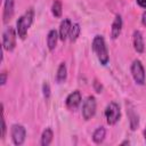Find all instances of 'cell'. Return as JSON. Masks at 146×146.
<instances>
[{
	"instance_id": "1",
	"label": "cell",
	"mask_w": 146,
	"mask_h": 146,
	"mask_svg": "<svg viewBox=\"0 0 146 146\" xmlns=\"http://www.w3.org/2000/svg\"><path fill=\"white\" fill-rule=\"evenodd\" d=\"M34 19V10L33 8H29L17 21L16 23V31L17 34L21 39H25L26 34H27V30L30 29V26L32 25Z\"/></svg>"
},
{
	"instance_id": "2",
	"label": "cell",
	"mask_w": 146,
	"mask_h": 146,
	"mask_svg": "<svg viewBox=\"0 0 146 146\" xmlns=\"http://www.w3.org/2000/svg\"><path fill=\"white\" fill-rule=\"evenodd\" d=\"M91 48L95 52V55L97 56L99 63L102 65H106L108 63V50H107V47H106V43H105V40L102 35H96L92 40V44H91Z\"/></svg>"
},
{
	"instance_id": "3",
	"label": "cell",
	"mask_w": 146,
	"mask_h": 146,
	"mask_svg": "<svg viewBox=\"0 0 146 146\" xmlns=\"http://www.w3.org/2000/svg\"><path fill=\"white\" fill-rule=\"evenodd\" d=\"M105 117L108 124L113 125L115 124L120 117H121V111H120V106L115 103V102H111L106 108H105Z\"/></svg>"
},
{
	"instance_id": "4",
	"label": "cell",
	"mask_w": 146,
	"mask_h": 146,
	"mask_svg": "<svg viewBox=\"0 0 146 146\" xmlns=\"http://www.w3.org/2000/svg\"><path fill=\"white\" fill-rule=\"evenodd\" d=\"M16 32L11 26L7 27L2 34V47L7 51H13L16 46Z\"/></svg>"
},
{
	"instance_id": "5",
	"label": "cell",
	"mask_w": 146,
	"mask_h": 146,
	"mask_svg": "<svg viewBox=\"0 0 146 146\" xmlns=\"http://www.w3.org/2000/svg\"><path fill=\"white\" fill-rule=\"evenodd\" d=\"M131 74H132V78H133V80L137 84L143 86L145 83L146 74H145L144 66H143V64L139 59H136V60L132 62V64H131Z\"/></svg>"
},
{
	"instance_id": "6",
	"label": "cell",
	"mask_w": 146,
	"mask_h": 146,
	"mask_svg": "<svg viewBox=\"0 0 146 146\" xmlns=\"http://www.w3.org/2000/svg\"><path fill=\"white\" fill-rule=\"evenodd\" d=\"M96 98L94 96H89L87 97V99L84 100L83 105H82V116L84 120H90L95 113H96Z\"/></svg>"
},
{
	"instance_id": "7",
	"label": "cell",
	"mask_w": 146,
	"mask_h": 146,
	"mask_svg": "<svg viewBox=\"0 0 146 146\" xmlns=\"http://www.w3.org/2000/svg\"><path fill=\"white\" fill-rule=\"evenodd\" d=\"M10 132H11V138L15 145L19 146L24 143L26 137V130L22 124H13Z\"/></svg>"
},
{
	"instance_id": "8",
	"label": "cell",
	"mask_w": 146,
	"mask_h": 146,
	"mask_svg": "<svg viewBox=\"0 0 146 146\" xmlns=\"http://www.w3.org/2000/svg\"><path fill=\"white\" fill-rule=\"evenodd\" d=\"M81 99H82V97H81V94H80L79 90H75V91L71 92V94L67 96L66 100H65L66 107L70 108V110H74V108H76V107L80 105Z\"/></svg>"
},
{
	"instance_id": "9",
	"label": "cell",
	"mask_w": 146,
	"mask_h": 146,
	"mask_svg": "<svg viewBox=\"0 0 146 146\" xmlns=\"http://www.w3.org/2000/svg\"><path fill=\"white\" fill-rule=\"evenodd\" d=\"M127 114H128V117H129V123H130V128L131 130H136L138 124H139V119H138V115L135 111V107L131 103H127Z\"/></svg>"
},
{
	"instance_id": "10",
	"label": "cell",
	"mask_w": 146,
	"mask_h": 146,
	"mask_svg": "<svg viewBox=\"0 0 146 146\" xmlns=\"http://www.w3.org/2000/svg\"><path fill=\"white\" fill-rule=\"evenodd\" d=\"M14 7H15V0H5L3 14H2L3 23H8L13 18V16H14Z\"/></svg>"
},
{
	"instance_id": "11",
	"label": "cell",
	"mask_w": 146,
	"mask_h": 146,
	"mask_svg": "<svg viewBox=\"0 0 146 146\" xmlns=\"http://www.w3.org/2000/svg\"><path fill=\"white\" fill-rule=\"evenodd\" d=\"M122 25H123V22H122V17L120 15H116L113 23H112V29H111V36L112 39H117L119 35L121 34V31H122Z\"/></svg>"
},
{
	"instance_id": "12",
	"label": "cell",
	"mask_w": 146,
	"mask_h": 146,
	"mask_svg": "<svg viewBox=\"0 0 146 146\" xmlns=\"http://www.w3.org/2000/svg\"><path fill=\"white\" fill-rule=\"evenodd\" d=\"M71 27H72V23H71V21L68 18H65V19L62 21V23L59 25V32H58L59 39L62 41H65L67 39V36L70 35Z\"/></svg>"
},
{
	"instance_id": "13",
	"label": "cell",
	"mask_w": 146,
	"mask_h": 146,
	"mask_svg": "<svg viewBox=\"0 0 146 146\" xmlns=\"http://www.w3.org/2000/svg\"><path fill=\"white\" fill-rule=\"evenodd\" d=\"M132 41H133V48L137 52L141 54L144 52L145 50V43H144V38H143V34L140 31L136 30L133 32V38H132Z\"/></svg>"
},
{
	"instance_id": "14",
	"label": "cell",
	"mask_w": 146,
	"mask_h": 146,
	"mask_svg": "<svg viewBox=\"0 0 146 146\" xmlns=\"http://www.w3.org/2000/svg\"><path fill=\"white\" fill-rule=\"evenodd\" d=\"M58 33L56 30H50L48 35H47V46H48V49L49 50H54L56 44H57V41H58Z\"/></svg>"
},
{
	"instance_id": "15",
	"label": "cell",
	"mask_w": 146,
	"mask_h": 146,
	"mask_svg": "<svg viewBox=\"0 0 146 146\" xmlns=\"http://www.w3.org/2000/svg\"><path fill=\"white\" fill-rule=\"evenodd\" d=\"M67 78V68H66V64L65 63H60L57 70V74H56V81L58 83H63Z\"/></svg>"
},
{
	"instance_id": "16",
	"label": "cell",
	"mask_w": 146,
	"mask_h": 146,
	"mask_svg": "<svg viewBox=\"0 0 146 146\" xmlns=\"http://www.w3.org/2000/svg\"><path fill=\"white\" fill-rule=\"evenodd\" d=\"M52 137H54V132L50 128H46L41 135V145L42 146H48L50 145V143L52 141Z\"/></svg>"
},
{
	"instance_id": "17",
	"label": "cell",
	"mask_w": 146,
	"mask_h": 146,
	"mask_svg": "<svg viewBox=\"0 0 146 146\" xmlns=\"http://www.w3.org/2000/svg\"><path fill=\"white\" fill-rule=\"evenodd\" d=\"M105 135H106L105 128H104V127H98V128L94 131V133H92V140H94V143L100 144V143L104 140Z\"/></svg>"
},
{
	"instance_id": "18",
	"label": "cell",
	"mask_w": 146,
	"mask_h": 146,
	"mask_svg": "<svg viewBox=\"0 0 146 146\" xmlns=\"http://www.w3.org/2000/svg\"><path fill=\"white\" fill-rule=\"evenodd\" d=\"M51 13L55 17H60L62 16V13H63V7H62V2L59 0H55L52 2V6H51Z\"/></svg>"
},
{
	"instance_id": "19",
	"label": "cell",
	"mask_w": 146,
	"mask_h": 146,
	"mask_svg": "<svg viewBox=\"0 0 146 146\" xmlns=\"http://www.w3.org/2000/svg\"><path fill=\"white\" fill-rule=\"evenodd\" d=\"M80 31L81 30H80L79 24H72V27H71V31H70V35H68V38H70V40L72 42L78 39V36L80 34Z\"/></svg>"
},
{
	"instance_id": "20",
	"label": "cell",
	"mask_w": 146,
	"mask_h": 146,
	"mask_svg": "<svg viewBox=\"0 0 146 146\" xmlns=\"http://www.w3.org/2000/svg\"><path fill=\"white\" fill-rule=\"evenodd\" d=\"M42 91H43V96L46 99H48L50 97V86L48 82H44L42 86Z\"/></svg>"
},
{
	"instance_id": "21",
	"label": "cell",
	"mask_w": 146,
	"mask_h": 146,
	"mask_svg": "<svg viewBox=\"0 0 146 146\" xmlns=\"http://www.w3.org/2000/svg\"><path fill=\"white\" fill-rule=\"evenodd\" d=\"M1 122H2V128H1V138L3 139L5 138V136H6V122H5V117L2 116V120H1Z\"/></svg>"
},
{
	"instance_id": "22",
	"label": "cell",
	"mask_w": 146,
	"mask_h": 146,
	"mask_svg": "<svg viewBox=\"0 0 146 146\" xmlns=\"http://www.w3.org/2000/svg\"><path fill=\"white\" fill-rule=\"evenodd\" d=\"M94 87H95V90H96L97 92H102V89H103V87H102L100 82H98L97 80H95V82H94Z\"/></svg>"
},
{
	"instance_id": "23",
	"label": "cell",
	"mask_w": 146,
	"mask_h": 146,
	"mask_svg": "<svg viewBox=\"0 0 146 146\" xmlns=\"http://www.w3.org/2000/svg\"><path fill=\"white\" fill-rule=\"evenodd\" d=\"M6 81H7V73H6V72H2V73H1V78H0L1 86H5V84H6Z\"/></svg>"
},
{
	"instance_id": "24",
	"label": "cell",
	"mask_w": 146,
	"mask_h": 146,
	"mask_svg": "<svg viewBox=\"0 0 146 146\" xmlns=\"http://www.w3.org/2000/svg\"><path fill=\"white\" fill-rule=\"evenodd\" d=\"M136 1H137L138 6H140L141 8L146 9V0H136Z\"/></svg>"
},
{
	"instance_id": "25",
	"label": "cell",
	"mask_w": 146,
	"mask_h": 146,
	"mask_svg": "<svg viewBox=\"0 0 146 146\" xmlns=\"http://www.w3.org/2000/svg\"><path fill=\"white\" fill-rule=\"evenodd\" d=\"M141 23H143V25L144 26H146V10L143 13V15H141Z\"/></svg>"
},
{
	"instance_id": "26",
	"label": "cell",
	"mask_w": 146,
	"mask_h": 146,
	"mask_svg": "<svg viewBox=\"0 0 146 146\" xmlns=\"http://www.w3.org/2000/svg\"><path fill=\"white\" fill-rule=\"evenodd\" d=\"M125 144H129V141H128V140H125V141H123L121 145H125Z\"/></svg>"
},
{
	"instance_id": "27",
	"label": "cell",
	"mask_w": 146,
	"mask_h": 146,
	"mask_svg": "<svg viewBox=\"0 0 146 146\" xmlns=\"http://www.w3.org/2000/svg\"><path fill=\"white\" fill-rule=\"evenodd\" d=\"M144 137H145V140H146V129L144 130Z\"/></svg>"
}]
</instances>
